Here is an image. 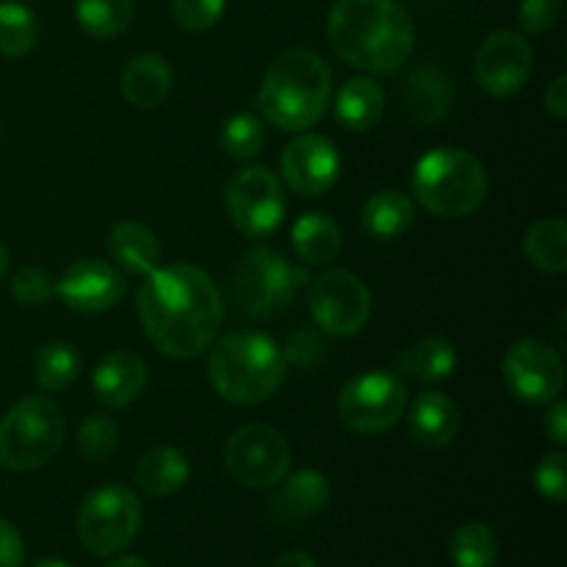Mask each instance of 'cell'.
<instances>
[{"instance_id": "6da1fadb", "label": "cell", "mask_w": 567, "mask_h": 567, "mask_svg": "<svg viewBox=\"0 0 567 567\" xmlns=\"http://www.w3.org/2000/svg\"><path fill=\"white\" fill-rule=\"evenodd\" d=\"M144 336L166 358H199L214 343L225 305L199 266L169 264L150 271L136 297Z\"/></svg>"}, {"instance_id": "7a4b0ae2", "label": "cell", "mask_w": 567, "mask_h": 567, "mask_svg": "<svg viewBox=\"0 0 567 567\" xmlns=\"http://www.w3.org/2000/svg\"><path fill=\"white\" fill-rule=\"evenodd\" d=\"M327 39L354 70L391 75L408 64L415 28L396 0H336L327 20Z\"/></svg>"}, {"instance_id": "3957f363", "label": "cell", "mask_w": 567, "mask_h": 567, "mask_svg": "<svg viewBox=\"0 0 567 567\" xmlns=\"http://www.w3.org/2000/svg\"><path fill=\"white\" fill-rule=\"evenodd\" d=\"M332 94L330 66L308 48H291L266 70L258 111L280 131H308L324 116Z\"/></svg>"}, {"instance_id": "277c9868", "label": "cell", "mask_w": 567, "mask_h": 567, "mask_svg": "<svg viewBox=\"0 0 567 567\" xmlns=\"http://www.w3.org/2000/svg\"><path fill=\"white\" fill-rule=\"evenodd\" d=\"M210 382L233 404L266 402L286 377V358L271 338L260 332H230L210 352Z\"/></svg>"}, {"instance_id": "5b68a950", "label": "cell", "mask_w": 567, "mask_h": 567, "mask_svg": "<svg viewBox=\"0 0 567 567\" xmlns=\"http://www.w3.org/2000/svg\"><path fill=\"white\" fill-rule=\"evenodd\" d=\"M413 194L441 219H465L487 197V172L463 147H435L415 164Z\"/></svg>"}, {"instance_id": "8992f818", "label": "cell", "mask_w": 567, "mask_h": 567, "mask_svg": "<svg viewBox=\"0 0 567 567\" xmlns=\"http://www.w3.org/2000/svg\"><path fill=\"white\" fill-rule=\"evenodd\" d=\"M64 443V413L48 396H25L0 421V465L28 474L59 454Z\"/></svg>"}, {"instance_id": "52a82bcc", "label": "cell", "mask_w": 567, "mask_h": 567, "mask_svg": "<svg viewBox=\"0 0 567 567\" xmlns=\"http://www.w3.org/2000/svg\"><path fill=\"white\" fill-rule=\"evenodd\" d=\"M310 275L269 247L249 249L233 271V299L247 319H277Z\"/></svg>"}, {"instance_id": "ba28073f", "label": "cell", "mask_w": 567, "mask_h": 567, "mask_svg": "<svg viewBox=\"0 0 567 567\" xmlns=\"http://www.w3.org/2000/svg\"><path fill=\"white\" fill-rule=\"evenodd\" d=\"M142 529V502L122 485L97 487L78 509V537L94 557L122 554Z\"/></svg>"}, {"instance_id": "9c48e42d", "label": "cell", "mask_w": 567, "mask_h": 567, "mask_svg": "<svg viewBox=\"0 0 567 567\" xmlns=\"http://www.w3.org/2000/svg\"><path fill=\"white\" fill-rule=\"evenodd\" d=\"M408 410V385L393 371H365L343 385L338 396V415L360 435H382Z\"/></svg>"}, {"instance_id": "30bf717a", "label": "cell", "mask_w": 567, "mask_h": 567, "mask_svg": "<svg viewBox=\"0 0 567 567\" xmlns=\"http://www.w3.org/2000/svg\"><path fill=\"white\" fill-rule=\"evenodd\" d=\"M225 465L236 482L252 491H269L288 474L291 449L269 424H247L225 443Z\"/></svg>"}, {"instance_id": "8fae6325", "label": "cell", "mask_w": 567, "mask_h": 567, "mask_svg": "<svg viewBox=\"0 0 567 567\" xmlns=\"http://www.w3.org/2000/svg\"><path fill=\"white\" fill-rule=\"evenodd\" d=\"M308 308L321 332L349 338L369 324L371 293L352 271H324L310 280Z\"/></svg>"}, {"instance_id": "7c38bea8", "label": "cell", "mask_w": 567, "mask_h": 567, "mask_svg": "<svg viewBox=\"0 0 567 567\" xmlns=\"http://www.w3.org/2000/svg\"><path fill=\"white\" fill-rule=\"evenodd\" d=\"M225 208L244 236L264 238L280 227L286 216V194L275 172L266 166H247L227 183Z\"/></svg>"}, {"instance_id": "4fadbf2b", "label": "cell", "mask_w": 567, "mask_h": 567, "mask_svg": "<svg viewBox=\"0 0 567 567\" xmlns=\"http://www.w3.org/2000/svg\"><path fill=\"white\" fill-rule=\"evenodd\" d=\"M502 377L509 393L526 404H548L563 393L565 365L554 347L537 338H520L502 360Z\"/></svg>"}, {"instance_id": "5bb4252c", "label": "cell", "mask_w": 567, "mask_h": 567, "mask_svg": "<svg viewBox=\"0 0 567 567\" xmlns=\"http://www.w3.org/2000/svg\"><path fill=\"white\" fill-rule=\"evenodd\" d=\"M532 44L524 33L496 31L482 42L474 59V78L491 97H513L532 78Z\"/></svg>"}, {"instance_id": "9a60e30c", "label": "cell", "mask_w": 567, "mask_h": 567, "mask_svg": "<svg viewBox=\"0 0 567 567\" xmlns=\"http://www.w3.org/2000/svg\"><path fill=\"white\" fill-rule=\"evenodd\" d=\"M282 181L288 188L302 197H319V194L330 192L341 172V155H338L336 144L319 133H302L293 138L280 158Z\"/></svg>"}, {"instance_id": "2e32d148", "label": "cell", "mask_w": 567, "mask_h": 567, "mask_svg": "<svg viewBox=\"0 0 567 567\" xmlns=\"http://www.w3.org/2000/svg\"><path fill=\"white\" fill-rule=\"evenodd\" d=\"M61 302L78 313H103L120 305L125 297V277L120 269L97 258L72 264L55 282Z\"/></svg>"}, {"instance_id": "e0dca14e", "label": "cell", "mask_w": 567, "mask_h": 567, "mask_svg": "<svg viewBox=\"0 0 567 567\" xmlns=\"http://www.w3.org/2000/svg\"><path fill=\"white\" fill-rule=\"evenodd\" d=\"M277 493L269 498V513L277 524L299 526L316 518L330 504V482L313 468L297 471L277 482Z\"/></svg>"}, {"instance_id": "ac0fdd59", "label": "cell", "mask_w": 567, "mask_h": 567, "mask_svg": "<svg viewBox=\"0 0 567 567\" xmlns=\"http://www.w3.org/2000/svg\"><path fill=\"white\" fill-rule=\"evenodd\" d=\"M147 363H144L142 354L127 352V349H116V352L105 354L92 377L94 396H97L105 408L114 410L136 402L144 393V388H147Z\"/></svg>"}, {"instance_id": "d6986e66", "label": "cell", "mask_w": 567, "mask_h": 567, "mask_svg": "<svg viewBox=\"0 0 567 567\" xmlns=\"http://www.w3.org/2000/svg\"><path fill=\"white\" fill-rule=\"evenodd\" d=\"M404 109L419 125H435L449 114L454 103L452 78L441 66L421 64L408 75L402 89Z\"/></svg>"}, {"instance_id": "ffe728a7", "label": "cell", "mask_w": 567, "mask_h": 567, "mask_svg": "<svg viewBox=\"0 0 567 567\" xmlns=\"http://www.w3.org/2000/svg\"><path fill=\"white\" fill-rule=\"evenodd\" d=\"M460 432V410L446 393L424 391L410 410V437L421 449H446Z\"/></svg>"}, {"instance_id": "44dd1931", "label": "cell", "mask_w": 567, "mask_h": 567, "mask_svg": "<svg viewBox=\"0 0 567 567\" xmlns=\"http://www.w3.org/2000/svg\"><path fill=\"white\" fill-rule=\"evenodd\" d=\"M172 81H175V75H172V66L164 55L142 53L127 61V66L122 70V97L136 109L153 111L169 97Z\"/></svg>"}, {"instance_id": "7402d4cb", "label": "cell", "mask_w": 567, "mask_h": 567, "mask_svg": "<svg viewBox=\"0 0 567 567\" xmlns=\"http://www.w3.org/2000/svg\"><path fill=\"white\" fill-rule=\"evenodd\" d=\"M109 252L127 275L147 277L161 264V241L142 221H120L109 233Z\"/></svg>"}, {"instance_id": "603a6c76", "label": "cell", "mask_w": 567, "mask_h": 567, "mask_svg": "<svg viewBox=\"0 0 567 567\" xmlns=\"http://www.w3.org/2000/svg\"><path fill=\"white\" fill-rule=\"evenodd\" d=\"M192 476L186 454L175 446H155L138 460L136 485L144 496L166 498L181 491Z\"/></svg>"}, {"instance_id": "cb8c5ba5", "label": "cell", "mask_w": 567, "mask_h": 567, "mask_svg": "<svg viewBox=\"0 0 567 567\" xmlns=\"http://www.w3.org/2000/svg\"><path fill=\"white\" fill-rule=\"evenodd\" d=\"M382 114H385V89L374 78H352L343 83L336 100V116L347 131H371Z\"/></svg>"}, {"instance_id": "d4e9b609", "label": "cell", "mask_w": 567, "mask_h": 567, "mask_svg": "<svg viewBox=\"0 0 567 567\" xmlns=\"http://www.w3.org/2000/svg\"><path fill=\"white\" fill-rule=\"evenodd\" d=\"M293 252L308 266H327L341 252V227L324 214L299 216L291 230Z\"/></svg>"}, {"instance_id": "484cf974", "label": "cell", "mask_w": 567, "mask_h": 567, "mask_svg": "<svg viewBox=\"0 0 567 567\" xmlns=\"http://www.w3.org/2000/svg\"><path fill=\"white\" fill-rule=\"evenodd\" d=\"M413 219V199L402 192H377L363 205V230L377 241H393V238L404 236Z\"/></svg>"}, {"instance_id": "4316f807", "label": "cell", "mask_w": 567, "mask_h": 567, "mask_svg": "<svg viewBox=\"0 0 567 567\" xmlns=\"http://www.w3.org/2000/svg\"><path fill=\"white\" fill-rule=\"evenodd\" d=\"M457 349H454L452 341L441 336H426L413 349L399 354V371L430 385V382H441L452 377V371L457 369Z\"/></svg>"}, {"instance_id": "83f0119b", "label": "cell", "mask_w": 567, "mask_h": 567, "mask_svg": "<svg viewBox=\"0 0 567 567\" xmlns=\"http://www.w3.org/2000/svg\"><path fill=\"white\" fill-rule=\"evenodd\" d=\"M524 255L535 269L563 275L567 269V225L565 219H543L526 233Z\"/></svg>"}, {"instance_id": "f1b7e54d", "label": "cell", "mask_w": 567, "mask_h": 567, "mask_svg": "<svg viewBox=\"0 0 567 567\" xmlns=\"http://www.w3.org/2000/svg\"><path fill=\"white\" fill-rule=\"evenodd\" d=\"M498 551H502V546H498L496 532L480 520L460 526L449 543L454 567H496Z\"/></svg>"}, {"instance_id": "f546056e", "label": "cell", "mask_w": 567, "mask_h": 567, "mask_svg": "<svg viewBox=\"0 0 567 567\" xmlns=\"http://www.w3.org/2000/svg\"><path fill=\"white\" fill-rule=\"evenodd\" d=\"M75 17L94 39H114L133 22V0H75Z\"/></svg>"}, {"instance_id": "4dcf8cb0", "label": "cell", "mask_w": 567, "mask_h": 567, "mask_svg": "<svg viewBox=\"0 0 567 567\" xmlns=\"http://www.w3.org/2000/svg\"><path fill=\"white\" fill-rule=\"evenodd\" d=\"M39 39V20L20 0L0 3V53L9 59L31 53Z\"/></svg>"}, {"instance_id": "1f68e13d", "label": "cell", "mask_w": 567, "mask_h": 567, "mask_svg": "<svg viewBox=\"0 0 567 567\" xmlns=\"http://www.w3.org/2000/svg\"><path fill=\"white\" fill-rule=\"evenodd\" d=\"M78 371H81V358L70 343H48L33 358V382L48 393L70 388Z\"/></svg>"}, {"instance_id": "d6a6232c", "label": "cell", "mask_w": 567, "mask_h": 567, "mask_svg": "<svg viewBox=\"0 0 567 567\" xmlns=\"http://www.w3.org/2000/svg\"><path fill=\"white\" fill-rule=\"evenodd\" d=\"M219 142L227 158H255L266 144V127L255 114H236L225 122Z\"/></svg>"}, {"instance_id": "836d02e7", "label": "cell", "mask_w": 567, "mask_h": 567, "mask_svg": "<svg viewBox=\"0 0 567 567\" xmlns=\"http://www.w3.org/2000/svg\"><path fill=\"white\" fill-rule=\"evenodd\" d=\"M120 443V426L111 415H89L78 430V449L89 463H105L116 452Z\"/></svg>"}, {"instance_id": "e575fe53", "label": "cell", "mask_w": 567, "mask_h": 567, "mask_svg": "<svg viewBox=\"0 0 567 567\" xmlns=\"http://www.w3.org/2000/svg\"><path fill=\"white\" fill-rule=\"evenodd\" d=\"M225 14V0H172V17L183 31L203 33Z\"/></svg>"}, {"instance_id": "d590c367", "label": "cell", "mask_w": 567, "mask_h": 567, "mask_svg": "<svg viewBox=\"0 0 567 567\" xmlns=\"http://www.w3.org/2000/svg\"><path fill=\"white\" fill-rule=\"evenodd\" d=\"M11 293L25 308H39V305L50 302V297L55 293V280L50 271L39 269V266H25L11 280Z\"/></svg>"}, {"instance_id": "8d00e7d4", "label": "cell", "mask_w": 567, "mask_h": 567, "mask_svg": "<svg viewBox=\"0 0 567 567\" xmlns=\"http://www.w3.org/2000/svg\"><path fill=\"white\" fill-rule=\"evenodd\" d=\"M535 487L551 504H565L567 498V454L551 452L537 463Z\"/></svg>"}, {"instance_id": "74e56055", "label": "cell", "mask_w": 567, "mask_h": 567, "mask_svg": "<svg viewBox=\"0 0 567 567\" xmlns=\"http://www.w3.org/2000/svg\"><path fill=\"white\" fill-rule=\"evenodd\" d=\"M563 0H520L518 22L526 33H546L557 25Z\"/></svg>"}, {"instance_id": "f35d334b", "label": "cell", "mask_w": 567, "mask_h": 567, "mask_svg": "<svg viewBox=\"0 0 567 567\" xmlns=\"http://www.w3.org/2000/svg\"><path fill=\"white\" fill-rule=\"evenodd\" d=\"M25 563V543L20 532L0 518V567H22Z\"/></svg>"}, {"instance_id": "ab89813d", "label": "cell", "mask_w": 567, "mask_h": 567, "mask_svg": "<svg viewBox=\"0 0 567 567\" xmlns=\"http://www.w3.org/2000/svg\"><path fill=\"white\" fill-rule=\"evenodd\" d=\"M282 358L293 360V363H297V365H313L316 360L321 358L319 338H316L310 330L297 332V336H293L291 341H288V347H286V352H282Z\"/></svg>"}, {"instance_id": "60d3db41", "label": "cell", "mask_w": 567, "mask_h": 567, "mask_svg": "<svg viewBox=\"0 0 567 567\" xmlns=\"http://www.w3.org/2000/svg\"><path fill=\"white\" fill-rule=\"evenodd\" d=\"M551 408H548L546 419H543V426H546V435L551 437L557 446H565L567 443V404L563 399H554V402H548Z\"/></svg>"}, {"instance_id": "b9f144b4", "label": "cell", "mask_w": 567, "mask_h": 567, "mask_svg": "<svg viewBox=\"0 0 567 567\" xmlns=\"http://www.w3.org/2000/svg\"><path fill=\"white\" fill-rule=\"evenodd\" d=\"M543 103H546V111L554 116V120L563 122L567 116V75H557L551 83H548L546 94H543Z\"/></svg>"}, {"instance_id": "7bdbcfd3", "label": "cell", "mask_w": 567, "mask_h": 567, "mask_svg": "<svg viewBox=\"0 0 567 567\" xmlns=\"http://www.w3.org/2000/svg\"><path fill=\"white\" fill-rule=\"evenodd\" d=\"M271 567H319V563L308 551H286L275 559Z\"/></svg>"}, {"instance_id": "ee69618b", "label": "cell", "mask_w": 567, "mask_h": 567, "mask_svg": "<svg viewBox=\"0 0 567 567\" xmlns=\"http://www.w3.org/2000/svg\"><path fill=\"white\" fill-rule=\"evenodd\" d=\"M105 567H150V563H144L142 557H122V559H114V563Z\"/></svg>"}, {"instance_id": "f6af8a7d", "label": "cell", "mask_w": 567, "mask_h": 567, "mask_svg": "<svg viewBox=\"0 0 567 567\" xmlns=\"http://www.w3.org/2000/svg\"><path fill=\"white\" fill-rule=\"evenodd\" d=\"M9 271V249L0 244V280H3V275Z\"/></svg>"}, {"instance_id": "bcb514c9", "label": "cell", "mask_w": 567, "mask_h": 567, "mask_svg": "<svg viewBox=\"0 0 567 567\" xmlns=\"http://www.w3.org/2000/svg\"><path fill=\"white\" fill-rule=\"evenodd\" d=\"M33 567H72V565H66L64 559H53V557H48V559H42V563H37Z\"/></svg>"}]
</instances>
